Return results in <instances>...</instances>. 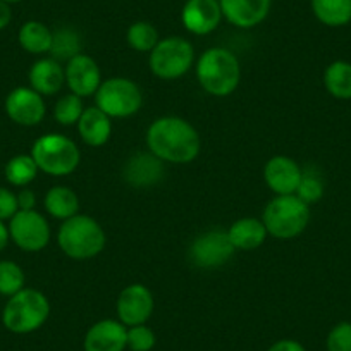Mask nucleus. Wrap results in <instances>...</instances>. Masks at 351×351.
Returning a JSON list of instances; mask_svg holds the SVG:
<instances>
[{
	"label": "nucleus",
	"instance_id": "obj_39",
	"mask_svg": "<svg viewBox=\"0 0 351 351\" xmlns=\"http://www.w3.org/2000/svg\"><path fill=\"white\" fill-rule=\"evenodd\" d=\"M4 2H8V4H18L21 0H4Z\"/></svg>",
	"mask_w": 351,
	"mask_h": 351
},
{
	"label": "nucleus",
	"instance_id": "obj_1",
	"mask_svg": "<svg viewBox=\"0 0 351 351\" xmlns=\"http://www.w3.org/2000/svg\"><path fill=\"white\" fill-rule=\"evenodd\" d=\"M147 145L155 157L172 164L193 162L202 148L197 130L188 121L176 116L154 121L147 131Z\"/></svg>",
	"mask_w": 351,
	"mask_h": 351
},
{
	"label": "nucleus",
	"instance_id": "obj_5",
	"mask_svg": "<svg viewBox=\"0 0 351 351\" xmlns=\"http://www.w3.org/2000/svg\"><path fill=\"white\" fill-rule=\"evenodd\" d=\"M50 315V303L43 293L36 289L23 288L16 295L9 296L2 312L5 329L14 334H28L40 329Z\"/></svg>",
	"mask_w": 351,
	"mask_h": 351
},
{
	"label": "nucleus",
	"instance_id": "obj_38",
	"mask_svg": "<svg viewBox=\"0 0 351 351\" xmlns=\"http://www.w3.org/2000/svg\"><path fill=\"white\" fill-rule=\"evenodd\" d=\"M9 238H11V236H9V228L4 224V222L0 221V252L8 246Z\"/></svg>",
	"mask_w": 351,
	"mask_h": 351
},
{
	"label": "nucleus",
	"instance_id": "obj_24",
	"mask_svg": "<svg viewBox=\"0 0 351 351\" xmlns=\"http://www.w3.org/2000/svg\"><path fill=\"white\" fill-rule=\"evenodd\" d=\"M324 84L330 97L337 100H351V62L334 60L324 73Z\"/></svg>",
	"mask_w": 351,
	"mask_h": 351
},
{
	"label": "nucleus",
	"instance_id": "obj_8",
	"mask_svg": "<svg viewBox=\"0 0 351 351\" xmlns=\"http://www.w3.org/2000/svg\"><path fill=\"white\" fill-rule=\"evenodd\" d=\"M193 45L181 36L160 40L150 52V69L160 80H178L193 64Z\"/></svg>",
	"mask_w": 351,
	"mask_h": 351
},
{
	"label": "nucleus",
	"instance_id": "obj_19",
	"mask_svg": "<svg viewBox=\"0 0 351 351\" xmlns=\"http://www.w3.org/2000/svg\"><path fill=\"white\" fill-rule=\"evenodd\" d=\"M66 83V69L56 59H40L29 69V84L40 95H56Z\"/></svg>",
	"mask_w": 351,
	"mask_h": 351
},
{
	"label": "nucleus",
	"instance_id": "obj_21",
	"mask_svg": "<svg viewBox=\"0 0 351 351\" xmlns=\"http://www.w3.org/2000/svg\"><path fill=\"white\" fill-rule=\"evenodd\" d=\"M267 234L269 232L265 226H263V222L255 217L239 219L228 231V236L234 250H245V252L262 246Z\"/></svg>",
	"mask_w": 351,
	"mask_h": 351
},
{
	"label": "nucleus",
	"instance_id": "obj_22",
	"mask_svg": "<svg viewBox=\"0 0 351 351\" xmlns=\"http://www.w3.org/2000/svg\"><path fill=\"white\" fill-rule=\"evenodd\" d=\"M45 208L53 219L64 222L80 214V198L71 188L53 186L45 195Z\"/></svg>",
	"mask_w": 351,
	"mask_h": 351
},
{
	"label": "nucleus",
	"instance_id": "obj_13",
	"mask_svg": "<svg viewBox=\"0 0 351 351\" xmlns=\"http://www.w3.org/2000/svg\"><path fill=\"white\" fill-rule=\"evenodd\" d=\"M66 83L71 93L80 99L95 95L102 84V73H100L99 64L84 53L73 57L66 66Z\"/></svg>",
	"mask_w": 351,
	"mask_h": 351
},
{
	"label": "nucleus",
	"instance_id": "obj_7",
	"mask_svg": "<svg viewBox=\"0 0 351 351\" xmlns=\"http://www.w3.org/2000/svg\"><path fill=\"white\" fill-rule=\"evenodd\" d=\"M95 102L102 112L112 117H130L141 109L143 95L136 83L128 77H110L95 93Z\"/></svg>",
	"mask_w": 351,
	"mask_h": 351
},
{
	"label": "nucleus",
	"instance_id": "obj_25",
	"mask_svg": "<svg viewBox=\"0 0 351 351\" xmlns=\"http://www.w3.org/2000/svg\"><path fill=\"white\" fill-rule=\"evenodd\" d=\"M53 33L50 32L49 26L40 21H28L19 29V45L33 56H42V53L50 52L52 47Z\"/></svg>",
	"mask_w": 351,
	"mask_h": 351
},
{
	"label": "nucleus",
	"instance_id": "obj_26",
	"mask_svg": "<svg viewBox=\"0 0 351 351\" xmlns=\"http://www.w3.org/2000/svg\"><path fill=\"white\" fill-rule=\"evenodd\" d=\"M38 171V165L33 160L32 155H16L5 165V180L12 186L25 188L32 181H35Z\"/></svg>",
	"mask_w": 351,
	"mask_h": 351
},
{
	"label": "nucleus",
	"instance_id": "obj_23",
	"mask_svg": "<svg viewBox=\"0 0 351 351\" xmlns=\"http://www.w3.org/2000/svg\"><path fill=\"white\" fill-rule=\"evenodd\" d=\"M312 11L322 25L330 28L351 23V0H312Z\"/></svg>",
	"mask_w": 351,
	"mask_h": 351
},
{
	"label": "nucleus",
	"instance_id": "obj_2",
	"mask_svg": "<svg viewBox=\"0 0 351 351\" xmlns=\"http://www.w3.org/2000/svg\"><path fill=\"white\" fill-rule=\"evenodd\" d=\"M197 77L205 92L214 97H228L238 88L241 66L231 50L208 49L197 64Z\"/></svg>",
	"mask_w": 351,
	"mask_h": 351
},
{
	"label": "nucleus",
	"instance_id": "obj_18",
	"mask_svg": "<svg viewBox=\"0 0 351 351\" xmlns=\"http://www.w3.org/2000/svg\"><path fill=\"white\" fill-rule=\"evenodd\" d=\"M164 178V164L154 154H138L124 165V180L131 186L145 188L158 183Z\"/></svg>",
	"mask_w": 351,
	"mask_h": 351
},
{
	"label": "nucleus",
	"instance_id": "obj_32",
	"mask_svg": "<svg viewBox=\"0 0 351 351\" xmlns=\"http://www.w3.org/2000/svg\"><path fill=\"white\" fill-rule=\"evenodd\" d=\"M155 346V334L145 324L128 329V348L131 351H150Z\"/></svg>",
	"mask_w": 351,
	"mask_h": 351
},
{
	"label": "nucleus",
	"instance_id": "obj_33",
	"mask_svg": "<svg viewBox=\"0 0 351 351\" xmlns=\"http://www.w3.org/2000/svg\"><path fill=\"white\" fill-rule=\"evenodd\" d=\"M327 351H351V322H339L330 329L326 341Z\"/></svg>",
	"mask_w": 351,
	"mask_h": 351
},
{
	"label": "nucleus",
	"instance_id": "obj_15",
	"mask_svg": "<svg viewBox=\"0 0 351 351\" xmlns=\"http://www.w3.org/2000/svg\"><path fill=\"white\" fill-rule=\"evenodd\" d=\"M302 176V167L286 155L272 157L263 169L265 183L276 195H295Z\"/></svg>",
	"mask_w": 351,
	"mask_h": 351
},
{
	"label": "nucleus",
	"instance_id": "obj_9",
	"mask_svg": "<svg viewBox=\"0 0 351 351\" xmlns=\"http://www.w3.org/2000/svg\"><path fill=\"white\" fill-rule=\"evenodd\" d=\"M9 236L25 252H40L50 241V226L36 210H19L9 224Z\"/></svg>",
	"mask_w": 351,
	"mask_h": 351
},
{
	"label": "nucleus",
	"instance_id": "obj_12",
	"mask_svg": "<svg viewBox=\"0 0 351 351\" xmlns=\"http://www.w3.org/2000/svg\"><path fill=\"white\" fill-rule=\"evenodd\" d=\"M154 313V296L143 285H130L117 298V317L124 326L133 327L147 322Z\"/></svg>",
	"mask_w": 351,
	"mask_h": 351
},
{
	"label": "nucleus",
	"instance_id": "obj_10",
	"mask_svg": "<svg viewBox=\"0 0 351 351\" xmlns=\"http://www.w3.org/2000/svg\"><path fill=\"white\" fill-rule=\"evenodd\" d=\"M234 246L228 231H207L198 236L190 246V260L200 269L221 267L234 255Z\"/></svg>",
	"mask_w": 351,
	"mask_h": 351
},
{
	"label": "nucleus",
	"instance_id": "obj_30",
	"mask_svg": "<svg viewBox=\"0 0 351 351\" xmlns=\"http://www.w3.org/2000/svg\"><path fill=\"white\" fill-rule=\"evenodd\" d=\"M83 110V102H81L80 97L69 93V95L60 97L59 102L56 104L53 117L62 126H73V124H77Z\"/></svg>",
	"mask_w": 351,
	"mask_h": 351
},
{
	"label": "nucleus",
	"instance_id": "obj_3",
	"mask_svg": "<svg viewBox=\"0 0 351 351\" xmlns=\"http://www.w3.org/2000/svg\"><path fill=\"white\" fill-rule=\"evenodd\" d=\"M106 232L102 226L90 215L76 214L62 222L57 234L60 250L69 258L88 260L102 253L106 248Z\"/></svg>",
	"mask_w": 351,
	"mask_h": 351
},
{
	"label": "nucleus",
	"instance_id": "obj_17",
	"mask_svg": "<svg viewBox=\"0 0 351 351\" xmlns=\"http://www.w3.org/2000/svg\"><path fill=\"white\" fill-rule=\"evenodd\" d=\"M222 16L236 28L248 29L269 16L272 0H219Z\"/></svg>",
	"mask_w": 351,
	"mask_h": 351
},
{
	"label": "nucleus",
	"instance_id": "obj_34",
	"mask_svg": "<svg viewBox=\"0 0 351 351\" xmlns=\"http://www.w3.org/2000/svg\"><path fill=\"white\" fill-rule=\"evenodd\" d=\"M18 212V195L8 188H0V221H11Z\"/></svg>",
	"mask_w": 351,
	"mask_h": 351
},
{
	"label": "nucleus",
	"instance_id": "obj_14",
	"mask_svg": "<svg viewBox=\"0 0 351 351\" xmlns=\"http://www.w3.org/2000/svg\"><path fill=\"white\" fill-rule=\"evenodd\" d=\"M222 18L219 0H188L181 12L184 28L193 35H208L217 29Z\"/></svg>",
	"mask_w": 351,
	"mask_h": 351
},
{
	"label": "nucleus",
	"instance_id": "obj_36",
	"mask_svg": "<svg viewBox=\"0 0 351 351\" xmlns=\"http://www.w3.org/2000/svg\"><path fill=\"white\" fill-rule=\"evenodd\" d=\"M267 351H306L298 341H293V339H281L278 343L272 344Z\"/></svg>",
	"mask_w": 351,
	"mask_h": 351
},
{
	"label": "nucleus",
	"instance_id": "obj_37",
	"mask_svg": "<svg viewBox=\"0 0 351 351\" xmlns=\"http://www.w3.org/2000/svg\"><path fill=\"white\" fill-rule=\"evenodd\" d=\"M11 19H12L11 4H8V2H4V0H0V29L8 28Z\"/></svg>",
	"mask_w": 351,
	"mask_h": 351
},
{
	"label": "nucleus",
	"instance_id": "obj_35",
	"mask_svg": "<svg viewBox=\"0 0 351 351\" xmlns=\"http://www.w3.org/2000/svg\"><path fill=\"white\" fill-rule=\"evenodd\" d=\"M36 197L32 190H21L18 193L19 210H35Z\"/></svg>",
	"mask_w": 351,
	"mask_h": 351
},
{
	"label": "nucleus",
	"instance_id": "obj_28",
	"mask_svg": "<svg viewBox=\"0 0 351 351\" xmlns=\"http://www.w3.org/2000/svg\"><path fill=\"white\" fill-rule=\"evenodd\" d=\"M126 40L131 49H134L136 52H152L157 47V43L160 42L155 26L147 21L133 23L128 29Z\"/></svg>",
	"mask_w": 351,
	"mask_h": 351
},
{
	"label": "nucleus",
	"instance_id": "obj_27",
	"mask_svg": "<svg viewBox=\"0 0 351 351\" xmlns=\"http://www.w3.org/2000/svg\"><path fill=\"white\" fill-rule=\"evenodd\" d=\"M52 59L67 60L69 62L73 57L81 53V38L74 29L64 28L53 33L52 47H50Z\"/></svg>",
	"mask_w": 351,
	"mask_h": 351
},
{
	"label": "nucleus",
	"instance_id": "obj_16",
	"mask_svg": "<svg viewBox=\"0 0 351 351\" xmlns=\"http://www.w3.org/2000/svg\"><path fill=\"white\" fill-rule=\"evenodd\" d=\"M126 348L128 329L119 320H100L84 336V351H124Z\"/></svg>",
	"mask_w": 351,
	"mask_h": 351
},
{
	"label": "nucleus",
	"instance_id": "obj_20",
	"mask_svg": "<svg viewBox=\"0 0 351 351\" xmlns=\"http://www.w3.org/2000/svg\"><path fill=\"white\" fill-rule=\"evenodd\" d=\"M77 131H80L81 140L90 147H102L109 141L112 133V123L110 117L99 107H90L84 109L77 121Z\"/></svg>",
	"mask_w": 351,
	"mask_h": 351
},
{
	"label": "nucleus",
	"instance_id": "obj_11",
	"mask_svg": "<svg viewBox=\"0 0 351 351\" xmlns=\"http://www.w3.org/2000/svg\"><path fill=\"white\" fill-rule=\"evenodd\" d=\"M43 97L33 88L19 86L5 99V112L19 126H36L45 117Z\"/></svg>",
	"mask_w": 351,
	"mask_h": 351
},
{
	"label": "nucleus",
	"instance_id": "obj_6",
	"mask_svg": "<svg viewBox=\"0 0 351 351\" xmlns=\"http://www.w3.org/2000/svg\"><path fill=\"white\" fill-rule=\"evenodd\" d=\"M32 157L45 174L67 176L80 165L81 152L73 140L62 134H45L33 143Z\"/></svg>",
	"mask_w": 351,
	"mask_h": 351
},
{
	"label": "nucleus",
	"instance_id": "obj_31",
	"mask_svg": "<svg viewBox=\"0 0 351 351\" xmlns=\"http://www.w3.org/2000/svg\"><path fill=\"white\" fill-rule=\"evenodd\" d=\"M296 197L300 200L305 202L306 205H312L315 202H319L324 195V183L319 176L310 174V172H303L302 181L298 184V190H296Z\"/></svg>",
	"mask_w": 351,
	"mask_h": 351
},
{
	"label": "nucleus",
	"instance_id": "obj_29",
	"mask_svg": "<svg viewBox=\"0 0 351 351\" xmlns=\"http://www.w3.org/2000/svg\"><path fill=\"white\" fill-rule=\"evenodd\" d=\"M25 288V272L18 263L2 260L0 262V295L12 296Z\"/></svg>",
	"mask_w": 351,
	"mask_h": 351
},
{
	"label": "nucleus",
	"instance_id": "obj_4",
	"mask_svg": "<svg viewBox=\"0 0 351 351\" xmlns=\"http://www.w3.org/2000/svg\"><path fill=\"white\" fill-rule=\"evenodd\" d=\"M262 222L271 236L291 239L302 234L310 222V205L296 195H278L263 208Z\"/></svg>",
	"mask_w": 351,
	"mask_h": 351
}]
</instances>
